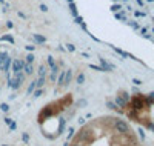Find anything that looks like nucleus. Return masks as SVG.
<instances>
[{
  "label": "nucleus",
  "mask_w": 154,
  "mask_h": 146,
  "mask_svg": "<svg viewBox=\"0 0 154 146\" xmlns=\"http://www.w3.org/2000/svg\"><path fill=\"white\" fill-rule=\"evenodd\" d=\"M122 3L140 31L154 42V0H122Z\"/></svg>",
  "instance_id": "2"
},
{
  "label": "nucleus",
  "mask_w": 154,
  "mask_h": 146,
  "mask_svg": "<svg viewBox=\"0 0 154 146\" xmlns=\"http://www.w3.org/2000/svg\"><path fill=\"white\" fill-rule=\"evenodd\" d=\"M66 146H145L136 129L116 115H100L85 123Z\"/></svg>",
  "instance_id": "1"
}]
</instances>
